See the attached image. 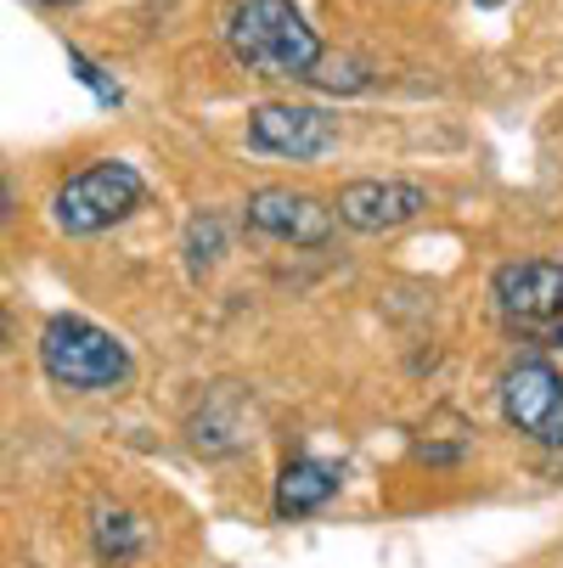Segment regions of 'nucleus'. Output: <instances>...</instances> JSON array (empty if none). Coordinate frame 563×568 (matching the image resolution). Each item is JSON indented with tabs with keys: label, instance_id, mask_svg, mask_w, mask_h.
<instances>
[{
	"label": "nucleus",
	"instance_id": "f257e3e1",
	"mask_svg": "<svg viewBox=\"0 0 563 568\" xmlns=\"http://www.w3.org/2000/svg\"><path fill=\"white\" fill-rule=\"evenodd\" d=\"M225 45L254 79H310L315 62L328 57L293 0H237Z\"/></svg>",
	"mask_w": 563,
	"mask_h": 568
},
{
	"label": "nucleus",
	"instance_id": "f03ea898",
	"mask_svg": "<svg viewBox=\"0 0 563 568\" xmlns=\"http://www.w3.org/2000/svg\"><path fill=\"white\" fill-rule=\"evenodd\" d=\"M40 366L62 388L102 394V388H119L130 377V349L86 315H51L40 333Z\"/></svg>",
	"mask_w": 563,
	"mask_h": 568
},
{
	"label": "nucleus",
	"instance_id": "7ed1b4c3",
	"mask_svg": "<svg viewBox=\"0 0 563 568\" xmlns=\"http://www.w3.org/2000/svg\"><path fill=\"white\" fill-rule=\"evenodd\" d=\"M141 175L124 158H102V164L68 175L57 192H51V225L68 231V236H97L108 225H119L135 203H141Z\"/></svg>",
	"mask_w": 563,
	"mask_h": 568
},
{
	"label": "nucleus",
	"instance_id": "20e7f679",
	"mask_svg": "<svg viewBox=\"0 0 563 568\" xmlns=\"http://www.w3.org/2000/svg\"><path fill=\"white\" fill-rule=\"evenodd\" d=\"M502 417L535 445H563V372L541 355L513 361L502 372Z\"/></svg>",
	"mask_w": 563,
	"mask_h": 568
},
{
	"label": "nucleus",
	"instance_id": "39448f33",
	"mask_svg": "<svg viewBox=\"0 0 563 568\" xmlns=\"http://www.w3.org/2000/svg\"><path fill=\"white\" fill-rule=\"evenodd\" d=\"M249 146L271 152V158H321L339 146V124L321 113V108H299V102H265L249 113Z\"/></svg>",
	"mask_w": 563,
	"mask_h": 568
},
{
	"label": "nucleus",
	"instance_id": "423d86ee",
	"mask_svg": "<svg viewBox=\"0 0 563 568\" xmlns=\"http://www.w3.org/2000/svg\"><path fill=\"white\" fill-rule=\"evenodd\" d=\"M491 298L513 327H552L563 321V265L557 260H519L491 276Z\"/></svg>",
	"mask_w": 563,
	"mask_h": 568
},
{
	"label": "nucleus",
	"instance_id": "0eeeda50",
	"mask_svg": "<svg viewBox=\"0 0 563 568\" xmlns=\"http://www.w3.org/2000/svg\"><path fill=\"white\" fill-rule=\"evenodd\" d=\"M333 209H339V220H344L350 231L378 236V231H394V225L418 220V214L429 209V192L412 186V181H350Z\"/></svg>",
	"mask_w": 563,
	"mask_h": 568
},
{
	"label": "nucleus",
	"instance_id": "6e6552de",
	"mask_svg": "<svg viewBox=\"0 0 563 568\" xmlns=\"http://www.w3.org/2000/svg\"><path fill=\"white\" fill-rule=\"evenodd\" d=\"M249 225L282 242H299V248H315L333 231V209L310 197V192H288V186H265L249 197Z\"/></svg>",
	"mask_w": 563,
	"mask_h": 568
},
{
	"label": "nucleus",
	"instance_id": "1a4fd4ad",
	"mask_svg": "<svg viewBox=\"0 0 563 568\" xmlns=\"http://www.w3.org/2000/svg\"><path fill=\"white\" fill-rule=\"evenodd\" d=\"M339 496V467L315 462V456H293L277 478V513L282 518H310Z\"/></svg>",
	"mask_w": 563,
	"mask_h": 568
},
{
	"label": "nucleus",
	"instance_id": "9d476101",
	"mask_svg": "<svg viewBox=\"0 0 563 568\" xmlns=\"http://www.w3.org/2000/svg\"><path fill=\"white\" fill-rule=\"evenodd\" d=\"M310 85H321V91H361L366 85V62H355V57H321L315 62V73H310Z\"/></svg>",
	"mask_w": 563,
	"mask_h": 568
},
{
	"label": "nucleus",
	"instance_id": "9b49d317",
	"mask_svg": "<svg viewBox=\"0 0 563 568\" xmlns=\"http://www.w3.org/2000/svg\"><path fill=\"white\" fill-rule=\"evenodd\" d=\"M97 546H102L108 557H130V551H135V529H130V518H124V513H102V524H97Z\"/></svg>",
	"mask_w": 563,
	"mask_h": 568
},
{
	"label": "nucleus",
	"instance_id": "f8f14e48",
	"mask_svg": "<svg viewBox=\"0 0 563 568\" xmlns=\"http://www.w3.org/2000/svg\"><path fill=\"white\" fill-rule=\"evenodd\" d=\"M68 68L79 73V85H91V91H97V102H119V85H113V79H108L86 51H79V45H68Z\"/></svg>",
	"mask_w": 563,
	"mask_h": 568
},
{
	"label": "nucleus",
	"instance_id": "ddd939ff",
	"mask_svg": "<svg viewBox=\"0 0 563 568\" xmlns=\"http://www.w3.org/2000/svg\"><path fill=\"white\" fill-rule=\"evenodd\" d=\"M473 7H485V12H491V7H507V0H473Z\"/></svg>",
	"mask_w": 563,
	"mask_h": 568
},
{
	"label": "nucleus",
	"instance_id": "4468645a",
	"mask_svg": "<svg viewBox=\"0 0 563 568\" xmlns=\"http://www.w3.org/2000/svg\"><path fill=\"white\" fill-rule=\"evenodd\" d=\"M40 7H73V0H40Z\"/></svg>",
	"mask_w": 563,
	"mask_h": 568
}]
</instances>
